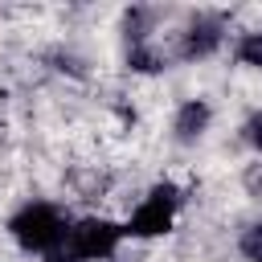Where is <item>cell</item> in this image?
<instances>
[{
  "label": "cell",
  "mask_w": 262,
  "mask_h": 262,
  "mask_svg": "<svg viewBox=\"0 0 262 262\" xmlns=\"http://www.w3.org/2000/svg\"><path fill=\"white\" fill-rule=\"evenodd\" d=\"M242 139H246V147H250V151H258V156H262V111H254V115L242 123Z\"/></svg>",
  "instance_id": "cell-10"
},
{
  "label": "cell",
  "mask_w": 262,
  "mask_h": 262,
  "mask_svg": "<svg viewBox=\"0 0 262 262\" xmlns=\"http://www.w3.org/2000/svg\"><path fill=\"white\" fill-rule=\"evenodd\" d=\"M127 70H135V74H160V70H168V53H160L151 41L127 45Z\"/></svg>",
  "instance_id": "cell-6"
},
{
  "label": "cell",
  "mask_w": 262,
  "mask_h": 262,
  "mask_svg": "<svg viewBox=\"0 0 262 262\" xmlns=\"http://www.w3.org/2000/svg\"><path fill=\"white\" fill-rule=\"evenodd\" d=\"M123 225L111 217H82L70 225L66 242L45 258V262H111L123 246Z\"/></svg>",
  "instance_id": "cell-2"
},
{
  "label": "cell",
  "mask_w": 262,
  "mask_h": 262,
  "mask_svg": "<svg viewBox=\"0 0 262 262\" xmlns=\"http://www.w3.org/2000/svg\"><path fill=\"white\" fill-rule=\"evenodd\" d=\"M237 250H242V258H246V262H262V217H258V221H250V225L242 229Z\"/></svg>",
  "instance_id": "cell-8"
},
{
  "label": "cell",
  "mask_w": 262,
  "mask_h": 262,
  "mask_svg": "<svg viewBox=\"0 0 262 262\" xmlns=\"http://www.w3.org/2000/svg\"><path fill=\"white\" fill-rule=\"evenodd\" d=\"M66 233H70V221H66V213H61L57 205H49V201H29V205H20V209L8 217V237H12L25 254L49 258V254L66 242Z\"/></svg>",
  "instance_id": "cell-1"
},
{
  "label": "cell",
  "mask_w": 262,
  "mask_h": 262,
  "mask_svg": "<svg viewBox=\"0 0 262 262\" xmlns=\"http://www.w3.org/2000/svg\"><path fill=\"white\" fill-rule=\"evenodd\" d=\"M209 127H213V106L205 98H184L176 106V115H172V139L184 143V147L201 143L209 135Z\"/></svg>",
  "instance_id": "cell-5"
},
{
  "label": "cell",
  "mask_w": 262,
  "mask_h": 262,
  "mask_svg": "<svg viewBox=\"0 0 262 262\" xmlns=\"http://www.w3.org/2000/svg\"><path fill=\"white\" fill-rule=\"evenodd\" d=\"M180 205H184L180 188H176L172 180H160V184H151L147 196L131 209V217L123 221V233H127V237H139V242H147V237H164V233H172Z\"/></svg>",
  "instance_id": "cell-3"
},
{
  "label": "cell",
  "mask_w": 262,
  "mask_h": 262,
  "mask_svg": "<svg viewBox=\"0 0 262 262\" xmlns=\"http://www.w3.org/2000/svg\"><path fill=\"white\" fill-rule=\"evenodd\" d=\"M221 45H225V25H221V16H209V12L192 16L176 33V57L180 61H209Z\"/></svg>",
  "instance_id": "cell-4"
},
{
  "label": "cell",
  "mask_w": 262,
  "mask_h": 262,
  "mask_svg": "<svg viewBox=\"0 0 262 262\" xmlns=\"http://www.w3.org/2000/svg\"><path fill=\"white\" fill-rule=\"evenodd\" d=\"M233 57H237L246 70H262V29L242 33V37H237V45H233Z\"/></svg>",
  "instance_id": "cell-7"
},
{
  "label": "cell",
  "mask_w": 262,
  "mask_h": 262,
  "mask_svg": "<svg viewBox=\"0 0 262 262\" xmlns=\"http://www.w3.org/2000/svg\"><path fill=\"white\" fill-rule=\"evenodd\" d=\"M242 188H246V196L262 201V156H258L254 164H246V172H242Z\"/></svg>",
  "instance_id": "cell-9"
}]
</instances>
